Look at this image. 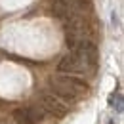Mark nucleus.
I'll return each mask as SVG.
<instances>
[{"label": "nucleus", "instance_id": "obj_4", "mask_svg": "<svg viewBox=\"0 0 124 124\" xmlns=\"http://www.w3.org/2000/svg\"><path fill=\"white\" fill-rule=\"evenodd\" d=\"M14 118L17 124H38L42 120V115L32 107H25V109H16Z\"/></svg>", "mask_w": 124, "mask_h": 124}, {"label": "nucleus", "instance_id": "obj_2", "mask_svg": "<svg viewBox=\"0 0 124 124\" xmlns=\"http://www.w3.org/2000/svg\"><path fill=\"white\" fill-rule=\"evenodd\" d=\"M93 67H95V65L88 63L86 59H82L80 55L73 54V52L67 54L61 61H59V65H57V69H59L61 73H69V75H80V73H86V71H90Z\"/></svg>", "mask_w": 124, "mask_h": 124}, {"label": "nucleus", "instance_id": "obj_1", "mask_svg": "<svg viewBox=\"0 0 124 124\" xmlns=\"http://www.w3.org/2000/svg\"><path fill=\"white\" fill-rule=\"evenodd\" d=\"M52 88H54L55 95L69 99V101H77L78 97L88 93V84L77 77H71V75L69 77H55L52 80Z\"/></svg>", "mask_w": 124, "mask_h": 124}, {"label": "nucleus", "instance_id": "obj_3", "mask_svg": "<svg viewBox=\"0 0 124 124\" xmlns=\"http://www.w3.org/2000/svg\"><path fill=\"white\" fill-rule=\"evenodd\" d=\"M42 107L46 109L50 115H54L55 118H63L65 115H67V105L63 103L61 99L57 97V95H52V93H46V95H42Z\"/></svg>", "mask_w": 124, "mask_h": 124}, {"label": "nucleus", "instance_id": "obj_5", "mask_svg": "<svg viewBox=\"0 0 124 124\" xmlns=\"http://www.w3.org/2000/svg\"><path fill=\"white\" fill-rule=\"evenodd\" d=\"M109 105L116 107V111H122V97H120V93H111L109 95Z\"/></svg>", "mask_w": 124, "mask_h": 124}]
</instances>
